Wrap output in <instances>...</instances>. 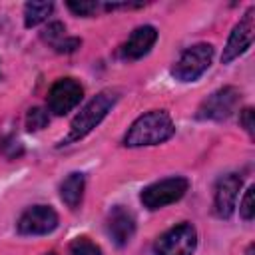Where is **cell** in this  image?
Listing matches in <instances>:
<instances>
[{"label":"cell","mask_w":255,"mask_h":255,"mask_svg":"<svg viewBox=\"0 0 255 255\" xmlns=\"http://www.w3.org/2000/svg\"><path fill=\"white\" fill-rule=\"evenodd\" d=\"M187 187H189V181L185 177H167V179L147 185L141 191L139 199L147 209H159V207L179 201L185 195Z\"/></svg>","instance_id":"5b68a950"},{"label":"cell","mask_w":255,"mask_h":255,"mask_svg":"<svg viewBox=\"0 0 255 255\" xmlns=\"http://www.w3.org/2000/svg\"><path fill=\"white\" fill-rule=\"evenodd\" d=\"M58 227V213L48 205H34L26 209L18 219V231L22 235H46Z\"/></svg>","instance_id":"9c48e42d"},{"label":"cell","mask_w":255,"mask_h":255,"mask_svg":"<svg viewBox=\"0 0 255 255\" xmlns=\"http://www.w3.org/2000/svg\"><path fill=\"white\" fill-rule=\"evenodd\" d=\"M68 8H70L76 16H92V14L98 10V2H88V0L74 2V0H70V2H68Z\"/></svg>","instance_id":"d6986e66"},{"label":"cell","mask_w":255,"mask_h":255,"mask_svg":"<svg viewBox=\"0 0 255 255\" xmlns=\"http://www.w3.org/2000/svg\"><path fill=\"white\" fill-rule=\"evenodd\" d=\"M175 133V126L171 116L163 110H153L139 116L128 133L124 135V145L128 147H141V145H157L169 139Z\"/></svg>","instance_id":"6da1fadb"},{"label":"cell","mask_w":255,"mask_h":255,"mask_svg":"<svg viewBox=\"0 0 255 255\" xmlns=\"http://www.w3.org/2000/svg\"><path fill=\"white\" fill-rule=\"evenodd\" d=\"M116 102H118V92L116 90H104L96 98H92L82 108V112L72 120L70 133L64 137L62 143H72V141H78V139L86 137L108 116V112L116 106Z\"/></svg>","instance_id":"7a4b0ae2"},{"label":"cell","mask_w":255,"mask_h":255,"mask_svg":"<svg viewBox=\"0 0 255 255\" xmlns=\"http://www.w3.org/2000/svg\"><path fill=\"white\" fill-rule=\"evenodd\" d=\"M255 8H249L245 12V16L235 24L225 48H223V54H221V62L223 64H229L231 60L239 58L253 42V34H255Z\"/></svg>","instance_id":"ba28073f"},{"label":"cell","mask_w":255,"mask_h":255,"mask_svg":"<svg viewBox=\"0 0 255 255\" xmlns=\"http://www.w3.org/2000/svg\"><path fill=\"white\" fill-rule=\"evenodd\" d=\"M70 255H102V249L88 237H76L70 243Z\"/></svg>","instance_id":"2e32d148"},{"label":"cell","mask_w":255,"mask_h":255,"mask_svg":"<svg viewBox=\"0 0 255 255\" xmlns=\"http://www.w3.org/2000/svg\"><path fill=\"white\" fill-rule=\"evenodd\" d=\"M48 122H50L48 112L42 110V108H32V110L28 112V116H26V128H28L30 131H38V129L46 128Z\"/></svg>","instance_id":"e0dca14e"},{"label":"cell","mask_w":255,"mask_h":255,"mask_svg":"<svg viewBox=\"0 0 255 255\" xmlns=\"http://www.w3.org/2000/svg\"><path fill=\"white\" fill-rule=\"evenodd\" d=\"M239 122H241V126L249 131V133H253V128H255V122H253V110L251 108H245L243 112H241V116H239Z\"/></svg>","instance_id":"ffe728a7"},{"label":"cell","mask_w":255,"mask_h":255,"mask_svg":"<svg viewBox=\"0 0 255 255\" xmlns=\"http://www.w3.org/2000/svg\"><path fill=\"white\" fill-rule=\"evenodd\" d=\"M239 213L245 221H251L255 217V187H247L241 205H239Z\"/></svg>","instance_id":"ac0fdd59"},{"label":"cell","mask_w":255,"mask_h":255,"mask_svg":"<svg viewBox=\"0 0 255 255\" xmlns=\"http://www.w3.org/2000/svg\"><path fill=\"white\" fill-rule=\"evenodd\" d=\"M42 38L56 50V52H74L76 48H80V40L78 38H68L66 36V28L60 22H52L44 32Z\"/></svg>","instance_id":"4fadbf2b"},{"label":"cell","mask_w":255,"mask_h":255,"mask_svg":"<svg viewBox=\"0 0 255 255\" xmlns=\"http://www.w3.org/2000/svg\"><path fill=\"white\" fill-rule=\"evenodd\" d=\"M155 40H157V32L153 26H139L131 32V36L122 46V56L128 60H137L151 50Z\"/></svg>","instance_id":"7c38bea8"},{"label":"cell","mask_w":255,"mask_h":255,"mask_svg":"<svg viewBox=\"0 0 255 255\" xmlns=\"http://www.w3.org/2000/svg\"><path fill=\"white\" fill-rule=\"evenodd\" d=\"M46 255H56V253H46Z\"/></svg>","instance_id":"7402d4cb"},{"label":"cell","mask_w":255,"mask_h":255,"mask_svg":"<svg viewBox=\"0 0 255 255\" xmlns=\"http://www.w3.org/2000/svg\"><path fill=\"white\" fill-rule=\"evenodd\" d=\"M54 10L52 2H28L24 6V24L28 28L38 26L40 22H44Z\"/></svg>","instance_id":"9a60e30c"},{"label":"cell","mask_w":255,"mask_h":255,"mask_svg":"<svg viewBox=\"0 0 255 255\" xmlns=\"http://www.w3.org/2000/svg\"><path fill=\"white\" fill-rule=\"evenodd\" d=\"M247 255H255V247H253V245H249V249H247Z\"/></svg>","instance_id":"44dd1931"},{"label":"cell","mask_w":255,"mask_h":255,"mask_svg":"<svg viewBox=\"0 0 255 255\" xmlns=\"http://www.w3.org/2000/svg\"><path fill=\"white\" fill-rule=\"evenodd\" d=\"M211 60H213V46L205 42L195 44L179 56V60L171 68V74L179 82H193L211 66Z\"/></svg>","instance_id":"3957f363"},{"label":"cell","mask_w":255,"mask_h":255,"mask_svg":"<svg viewBox=\"0 0 255 255\" xmlns=\"http://www.w3.org/2000/svg\"><path fill=\"white\" fill-rule=\"evenodd\" d=\"M84 185H86V181H84V175L82 173H78V171L76 173H70L62 181V185H60V197H62V201L68 207L76 209L80 205V201H82Z\"/></svg>","instance_id":"5bb4252c"},{"label":"cell","mask_w":255,"mask_h":255,"mask_svg":"<svg viewBox=\"0 0 255 255\" xmlns=\"http://www.w3.org/2000/svg\"><path fill=\"white\" fill-rule=\"evenodd\" d=\"M82 98H84L82 84L74 78H62L48 92V110L56 116H64L70 110H74Z\"/></svg>","instance_id":"8992f818"},{"label":"cell","mask_w":255,"mask_h":255,"mask_svg":"<svg viewBox=\"0 0 255 255\" xmlns=\"http://www.w3.org/2000/svg\"><path fill=\"white\" fill-rule=\"evenodd\" d=\"M108 235L112 237V241L118 245V247H124L131 237H133V231H135V217L129 209L118 205L110 211L108 215Z\"/></svg>","instance_id":"8fae6325"},{"label":"cell","mask_w":255,"mask_h":255,"mask_svg":"<svg viewBox=\"0 0 255 255\" xmlns=\"http://www.w3.org/2000/svg\"><path fill=\"white\" fill-rule=\"evenodd\" d=\"M239 104V92L233 86H225L217 92H213L203 104L197 108L199 120H225L229 118Z\"/></svg>","instance_id":"52a82bcc"},{"label":"cell","mask_w":255,"mask_h":255,"mask_svg":"<svg viewBox=\"0 0 255 255\" xmlns=\"http://www.w3.org/2000/svg\"><path fill=\"white\" fill-rule=\"evenodd\" d=\"M197 245L195 227L189 223H179L155 239V255H191Z\"/></svg>","instance_id":"277c9868"},{"label":"cell","mask_w":255,"mask_h":255,"mask_svg":"<svg viewBox=\"0 0 255 255\" xmlns=\"http://www.w3.org/2000/svg\"><path fill=\"white\" fill-rule=\"evenodd\" d=\"M239 189H241V177L237 173H227V175L219 177V181L215 185V197H213V207H215L217 217H221V219L231 217Z\"/></svg>","instance_id":"30bf717a"}]
</instances>
